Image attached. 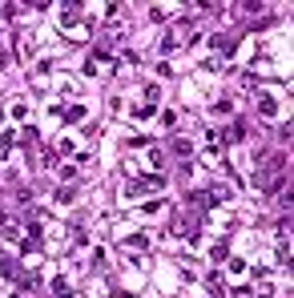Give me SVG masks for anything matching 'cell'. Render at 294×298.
<instances>
[{"mask_svg": "<svg viewBox=\"0 0 294 298\" xmlns=\"http://www.w3.org/2000/svg\"><path fill=\"white\" fill-rule=\"evenodd\" d=\"M166 185V178H141V181H133L129 185V193H141V189H161Z\"/></svg>", "mask_w": 294, "mask_h": 298, "instance_id": "1", "label": "cell"}, {"mask_svg": "<svg viewBox=\"0 0 294 298\" xmlns=\"http://www.w3.org/2000/svg\"><path fill=\"white\" fill-rule=\"evenodd\" d=\"M0 278H20V266H16L8 254H0Z\"/></svg>", "mask_w": 294, "mask_h": 298, "instance_id": "2", "label": "cell"}, {"mask_svg": "<svg viewBox=\"0 0 294 298\" xmlns=\"http://www.w3.org/2000/svg\"><path fill=\"white\" fill-rule=\"evenodd\" d=\"M258 109H262V117H274V113H278V105H274V97H262V101H258Z\"/></svg>", "mask_w": 294, "mask_h": 298, "instance_id": "3", "label": "cell"}, {"mask_svg": "<svg viewBox=\"0 0 294 298\" xmlns=\"http://www.w3.org/2000/svg\"><path fill=\"white\" fill-rule=\"evenodd\" d=\"M53 294H60V298H73V286H69L64 278H57V282H53Z\"/></svg>", "mask_w": 294, "mask_h": 298, "instance_id": "4", "label": "cell"}, {"mask_svg": "<svg viewBox=\"0 0 294 298\" xmlns=\"http://www.w3.org/2000/svg\"><path fill=\"white\" fill-rule=\"evenodd\" d=\"M174 153L177 157H189V141L185 137H174Z\"/></svg>", "mask_w": 294, "mask_h": 298, "instance_id": "5", "label": "cell"}, {"mask_svg": "<svg viewBox=\"0 0 294 298\" xmlns=\"http://www.w3.org/2000/svg\"><path fill=\"white\" fill-rule=\"evenodd\" d=\"M242 137H246V125L234 121V125H230V141H242Z\"/></svg>", "mask_w": 294, "mask_h": 298, "instance_id": "6", "label": "cell"}]
</instances>
